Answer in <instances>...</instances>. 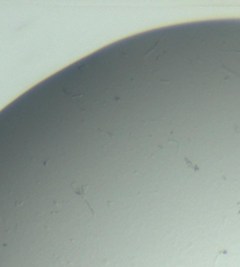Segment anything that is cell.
Instances as JSON below:
<instances>
[{
  "instance_id": "6da1fadb",
  "label": "cell",
  "mask_w": 240,
  "mask_h": 267,
  "mask_svg": "<svg viewBox=\"0 0 240 267\" xmlns=\"http://www.w3.org/2000/svg\"><path fill=\"white\" fill-rule=\"evenodd\" d=\"M87 187H88V185H87V184H81V183L76 182V181H74V182L72 183V190H73L77 195H79L80 197H82V198L84 199L85 203L86 204L87 207L89 208L90 212L92 213V216L94 217V216H95V212H94L93 208L90 206V205H89V203H88V201H87V198H86V190H87Z\"/></svg>"
}]
</instances>
